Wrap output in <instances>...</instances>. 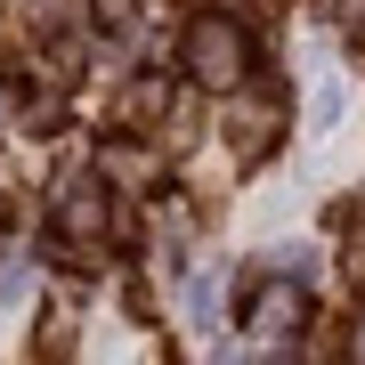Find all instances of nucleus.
<instances>
[{"label": "nucleus", "instance_id": "nucleus-1", "mask_svg": "<svg viewBox=\"0 0 365 365\" xmlns=\"http://www.w3.org/2000/svg\"><path fill=\"white\" fill-rule=\"evenodd\" d=\"M187 57H195V73L220 90V81H235V73H244V33H235V25H195Z\"/></svg>", "mask_w": 365, "mask_h": 365}]
</instances>
